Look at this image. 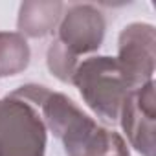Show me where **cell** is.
<instances>
[{"label":"cell","mask_w":156,"mask_h":156,"mask_svg":"<svg viewBox=\"0 0 156 156\" xmlns=\"http://www.w3.org/2000/svg\"><path fill=\"white\" fill-rule=\"evenodd\" d=\"M112 138V130L99 125L88 114H81L59 138L66 156H101Z\"/></svg>","instance_id":"obj_6"},{"label":"cell","mask_w":156,"mask_h":156,"mask_svg":"<svg viewBox=\"0 0 156 156\" xmlns=\"http://www.w3.org/2000/svg\"><path fill=\"white\" fill-rule=\"evenodd\" d=\"M51 90L28 83L0 99V156H46L41 103Z\"/></svg>","instance_id":"obj_1"},{"label":"cell","mask_w":156,"mask_h":156,"mask_svg":"<svg viewBox=\"0 0 156 156\" xmlns=\"http://www.w3.org/2000/svg\"><path fill=\"white\" fill-rule=\"evenodd\" d=\"M101 156H130V152H129V147H127V141L123 140V136H121L119 132L112 130L110 143H108L107 151H105Z\"/></svg>","instance_id":"obj_10"},{"label":"cell","mask_w":156,"mask_h":156,"mask_svg":"<svg viewBox=\"0 0 156 156\" xmlns=\"http://www.w3.org/2000/svg\"><path fill=\"white\" fill-rule=\"evenodd\" d=\"M156 83L130 90L123 101L119 121L129 143L141 156H154L156 151Z\"/></svg>","instance_id":"obj_5"},{"label":"cell","mask_w":156,"mask_h":156,"mask_svg":"<svg viewBox=\"0 0 156 156\" xmlns=\"http://www.w3.org/2000/svg\"><path fill=\"white\" fill-rule=\"evenodd\" d=\"M77 64H79V59L73 57L72 53H68L55 39L50 42L48 51H46V66L53 73V77H57L61 83L72 85Z\"/></svg>","instance_id":"obj_9"},{"label":"cell","mask_w":156,"mask_h":156,"mask_svg":"<svg viewBox=\"0 0 156 156\" xmlns=\"http://www.w3.org/2000/svg\"><path fill=\"white\" fill-rule=\"evenodd\" d=\"M66 6L61 0H26L19 8L17 30L24 39H42L55 31Z\"/></svg>","instance_id":"obj_7"},{"label":"cell","mask_w":156,"mask_h":156,"mask_svg":"<svg viewBox=\"0 0 156 156\" xmlns=\"http://www.w3.org/2000/svg\"><path fill=\"white\" fill-rule=\"evenodd\" d=\"M156 61V30L147 22L125 26L118 39L116 62L130 90L152 81Z\"/></svg>","instance_id":"obj_3"},{"label":"cell","mask_w":156,"mask_h":156,"mask_svg":"<svg viewBox=\"0 0 156 156\" xmlns=\"http://www.w3.org/2000/svg\"><path fill=\"white\" fill-rule=\"evenodd\" d=\"M55 41L73 57L94 53L101 48L107 33V19L92 4H73L62 13Z\"/></svg>","instance_id":"obj_4"},{"label":"cell","mask_w":156,"mask_h":156,"mask_svg":"<svg viewBox=\"0 0 156 156\" xmlns=\"http://www.w3.org/2000/svg\"><path fill=\"white\" fill-rule=\"evenodd\" d=\"M30 61V44L19 31H0V77L22 73Z\"/></svg>","instance_id":"obj_8"},{"label":"cell","mask_w":156,"mask_h":156,"mask_svg":"<svg viewBox=\"0 0 156 156\" xmlns=\"http://www.w3.org/2000/svg\"><path fill=\"white\" fill-rule=\"evenodd\" d=\"M72 85L79 90L87 107L105 123H118L130 88L116 57L96 55L77 64Z\"/></svg>","instance_id":"obj_2"}]
</instances>
